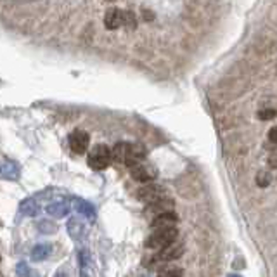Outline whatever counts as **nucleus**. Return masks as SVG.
<instances>
[{
    "label": "nucleus",
    "instance_id": "393cba45",
    "mask_svg": "<svg viewBox=\"0 0 277 277\" xmlns=\"http://www.w3.org/2000/svg\"><path fill=\"white\" fill-rule=\"evenodd\" d=\"M54 277H69V274H68V270H66V267H59V269L56 270Z\"/></svg>",
    "mask_w": 277,
    "mask_h": 277
},
{
    "label": "nucleus",
    "instance_id": "5701e85b",
    "mask_svg": "<svg viewBox=\"0 0 277 277\" xmlns=\"http://www.w3.org/2000/svg\"><path fill=\"white\" fill-rule=\"evenodd\" d=\"M275 111L274 109H265V111H260L258 113V116H260V120H272V118L275 116Z\"/></svg>",
    "mask_w": 277,
    "mask_h": 277
},
{
    "label": "nucleus",
    "instance_id": "f257e3e1",
    "mask_svg": "<svg viewBox=\"0 0 277 277\" xmlns=\"http://www.w3.org/2000/svg\"><path fill=\"white\" fill-rule=\"evenodd\" d=\"M179 231L177 227H160L155 229L153 234L146 239V248L149 249H161L165 246L171 244L173 241H177Z\"/></svg>",
    "mask_w": 277,
    "mask_h": 277
},
{
    "label": "nucleus",
    "instance_id": "cd10ccee",
    "mask_svg": "<svg viewBox=\"0 0 277 277\" xmlns=\"http://www.w3.org/2000/svg\"><path fill=\"white\" fill-rule=\"evenodd\" d=\"M0 277H4V275H2V274H0Z\"/></svg>",
    "mask_w": 277,
    "mask_h": 277
},
{
    "label": "nucleus",
    "instance_id": "39448f33",
    "mask_svg": "<svg viewBox=\"0 0 277 277\" xmlns=\"http://www.w3.org/2000/svg\"><path fill=\"white\" fill-rule=\"evenodd\" d=\"M130 175L137 180V182L149 184L158 177V171H156L155 166L146 165V163H139V165H135L130 168Z\"/></svg>",
    "mask_w": 277,
    "mask_h": 277
},
{
    "label": "nucleus",
    "instance_id": "20e7f679",
    "mask_svg": "<svg viewBox=\"0 0 277 277\" xmlns=\"http://www.w3.org/2000/svg\"><path fill=\"white\" fill-rule=\"evenodd\" d=\"M69 147H71V151L74 155H83V153H87V149H89V134H87L85 130H74L69 134Z\"/></svg>",
    "mask_w": 277,
    "mask_h": 277
},
{
    "label": "nucleus",
    "instance_id": "4468645a",
    "mask_svg": "<svg viewBox=\"0 0 277 277\" xmlns=\"http://www.w3.org/2000/svg\"><path fill=\"white\" fill-rule=\"evenodd\" d=\"M51 253H52L51 244H37L32 249V260L33 262H43L51 257Z\"/></svg>",
    "mask_w": 277,
    "mask_h": 277
},
{
    "label": "nucleus",
    "instance_id": "b1692460",
    "mask_svg": "<svg viewBox=\"0 0 277 277\" xmlns=\"http://www.w3.org/2000/svg\"><path fill=\"white\" fill-rule=\"evenodd\" d=\"M269 140H270V142L277 144V127H274V129L269 130Z\"/></svg>",
    "mask_w": 277,
    "mask_h": 277
},
{
    "label": "nucleus",
    "instance_id": "412c9836",
    "mask_svg": "<svg viewBox=\"0 0 277 277\" xmlns=\"http://www.w3.org/2000/svg\"><path fill=\"white\" fill-rule=\"evenodd\" d=\"M158 277H182V269H179V267H168V269L161 270Z\"/></svg>",
    "mask_w": 277,
    "mask_h": 277
},
{
    "label": "nucleus",
    "instance_id": "6e6552de",
    "mask_svg": "<svg viewBox=\"0 0 277 277\" xmlns=\"http://www.w3.org/2000/svg\"><path fill=\"white\" fill-rule=\"evenodd\" d=\"M175 208V201L171 199V197H161V199H158L155 201V203H149L146 206V213L149 215H161V213H165V212H171V210Z\"/></svg>",
    "mask_w": 277,
    "mask_h": 277
},
{
    "label": "nucleus",
    "instance_id": "6ab92c4d",
    "mask_svg": "<svg viewBox=\"0 0 277 277\" xmlns=\"http://www.w3.org/2000/svg\"><path fill=\"white\" fill-rule=\"evenodd\" d=\"M270 180H272V175L267 170H260L257 173V184L260 187H267L270 184Z\"/></svg>",
    "mask_w": 277,
    "mask_h": 277
},
{
    "label": "nucleus",
    "instance_id": "2eb2a0df",
    "mask_svg": "<svg viewBox=\"0 0 277 277\" xmlns=\"http://www.w3.org/2000/svg\"><path fill=\"white\" fill-rule=\"evenodd\" d=\"M19 177V170L14 163H9V161H4L0 165V179H6V180H16Z\"/></svg>",
    "mask_w": 277,
    "mask_h": 277
},
{
    "label": "nucleus",
    "instance_id": "dca6fc26",
    "mask_svg": "<svg viewBox=\"0 0 277 277\" xmlns=\"http://www.w3.org/2000/svg\"><path fill=\"white\" fill-rule=\"evenodd\" d=\"M68 232H69V236H71L73 239H80V237L83 236V232H85V227H83V223L78 220V217L69 218Z\"/></svg>",
    "mask_w": 277,
    "mask_h": 277
},
{
    "label": "nucleus",
    "instance_id": "aec40b11",
    "mask_svg": "<svg viewBox=\"0 0 277 277\" xmlns=\"http://www.w3.org/2000/svg\"><path fill=\"white\" fill-rule=\"evenodd\" d=\"M121 24L127 26L129 30H134L135 26H137V21H135V16L132 14V12H123V17H121Z\"/></svg>",
    "mask_w": 277,
    "mask_h": 277
},
{
    "label": "nucleus",
    "instance_id": "ddd939ff",
    "mask_svg": "<svg viewBox=\"0 0 277 277\" xmlns=\"http://www.w3.org/2000/svg\"><path fill=\"white\" fill-rule=\"evenodd\" d=\"M69 212H71V206H69V203H64V201L51 203L49 206H47V213L54 218H64Z\"/></svg>",
    "mask_w": 277,
    "mask_h": 277
},
{
    "label": "nucleus",
    "instance_id": "4be33fe9",
    "mask_svg": "<svg viewBox=\"0 0 277 277\" xmlns=\"http://www.w3.org/2000/svg\"><path fill=\"white\" fill-rule=\"evenodd\" d=\"M17 275L19 277H30V269H28V265H26L24 262H21V263H17Z\"/></svg>",
    "mask_w": 277,
    "mask_h": 277
},
{
    "label": "nucleus",
    "instance_id": "0eeeda50",
    "mask_svg": "<svg viewBox=\"0 0 277 277\" xmlns=\"http://www.w3.org/2000/svg\"><path fill=\"white\" fill-rule=\"evenodd\" d=\"M182 253H184V244L180 243V241H173L171 244L160 249V253L156 255V260L158 262H173L182 257Z\"/></svg>",
    "mask_w": 277,
    "mask_h": 277
},
{
    "label": "nucleus",
    "instance_id": "7ed1b4c3",
    "mask_svg": "<svg viewBox=\"0 0 277 277\" xmlns=\"http://www.w3.org/2000/svg\"><path fill=\"white\" fill-rule=\"evenodd\" d=\"M166 196V189L160 184H144L142 187L137 189V199L142 201V203H155V201L161 199V197Z\"/></svg>",
    "mask_w": 277,
    "mask_h": 277
},
{
    "label": "nucleus",
    "instance_id": "9b49d317",
    "mask_svg": "<svg viewBox=\"0 0 277 277\" xmlns=\"http://www.w3.org/2000/svg\"><path fill=\"white\" fill-rule=\"evenodd\" d=\"M78 265H80V277H94L92 272V258L87 249H83L78 255Z\"/></svg>",
    "mask_w": 277,
    "mask_h": 277
},
{
    "label": "nucleus",
    "instance_id": "bb28decb",
    "mask_svg": "<svg viewBox=\"0 0 277 277\" xmlns=\"http://www.w3.org/2000/svg\"><path fill=\"white\" fill-rule=\"evenodd\" d=\"M108 2H114V0H108Z\"/></svg>",
    "mask_w": 277,
    "mask_h": 277
},
{
    "label": "nucleus",
    "instance_id": "f03ea898",
    "mask_svg": "<svg viewBox=\"0 0 277 277\" xmlns=\"http://www.w3.org/2000/svg\"><path fill=\"white\" fill-rule=\"evenodd\" d=\"M111 149H109L106 144H97V146L92 147V151L89 153V158H87V163L92 170H106L109 163H111Z\"/></svg>",
    "mask_w": 277,
    "mask_h": 277
},
{
    "label": "nucleus",
    "instance_id": "9d476101",
    "mask_svg": "<svg viewBox=\"0 0 277 277\" xmlns=\"http://www.w3.org/2000/svg\"><path fill=\"white\" fill-rule=\"evenodd\" d=\"M121 17H123V11L111 7L109 11H106V16H104V26L108 30H116L121 24Z\"/></svg>",
    "mask_w": 277,
    "mask_h": 277
},
{
    "label": "nucleus",
    "instance_id": "423d86ee",
    "mask_svg": "<svg viewBox=\"0 0 277 277\" xmlns=\"http://www.w3.org/2000/svg\"><path fill=\"white\" fill-rule=\"evenodd\" d=\"M144 158H146V147L139 142H129L127 156H125V165L129 166V168H132V166L142 163Z\"/></svg>",
    "mask_w": 277,
    "mask_h": 277
},
{
    "label": "nucleus",
    "instance_id": "1a4fd4ad",
    "mask_svg": "<svg viewBox=\"0 0 277 277\" xmlns=\"http://www.w3.org/2000/svg\"><path fill=\"white\" fill-rule=\"evenodd\" d=\"M179 222V215L171 210V212H165L161 215H156L151 220L153 229H160V227H175V223Z\"/></svg>",
    "mask_w": 277,
    "mask_h": 277
},
{
    "label": "nucleus",
    "instance_id": "a878e982",
    "mask_svg": "<svg viewBox=\"0 0 277 277\" xmlns=\"http://www.w3.org/2000/svg\"><path fill=\"white\" fill-rule=\"evenodd\" d=\"M229 277H241V275H237V274H231V275H229Z\"/></svg>",
    "mask_w": 277,
    "mask_h": 277
},
{
    "label": "nucleus",
    "instance_id": "f8f14e48",
    "mask_svg": "<svg viewBox=\"0 0 277 277\" xmlns=\"http://www.w3.org/2000/svg\"><path fill=\"white\" fill-rule=\"evenodd\" d=\"M73 206L78 210V213L85 215L89 220H95V208L89 203V201L82 199V197H74V199H73Z\"/></svg>",
    "mask_w": 277,
    "mask_h": 277
},
{
    "label": "nucleus",
    "instance_id": "a211bd4d",
    "mask_svg": "<svg viewBox=\"0 0 277 277\" xmlns=\"http://www.w3.org/2000/svg\"><path fill=\"white\" fill-rule=\"evenodd\" d=\"M37 229L42 232V234L49 236V234H56L57 229H59V227H57V223H56V222H51V220H40V222H38Z\"/></svg>",
    "mask_w": 277,
    "mask_h": 277
},
{
    "label": "nucleus",
    "instance_id": "f3484780",
    "mask_svg": "<svg viewBox=\"0 0 277 277\" xmlns=\"http://www.w3.org/2000/svg\"><path fill=\"white\" fill-rule=\"evenodd\" d=\"M21 213L26 215V217H37V213H40V205L33 197H30L24 203H21Z\"/></svg>",
    "mask_w": 277,
    "mask_h": 277
},
{
    "label": "nucleus",
    "instance_id": "c85d7f7f",
    "mask_svg": "<svg viewBox=\"0 0 277 277\" xmlns=\"http://www.w3.org/2000/svg\"><path fill=\"white\" fill-rule=\"evenodd\" d=\"M0 262H2V258H0Z\"/></svg>",
    "mask_w": 277,
    "mask_h": 277
}]
</instances>
